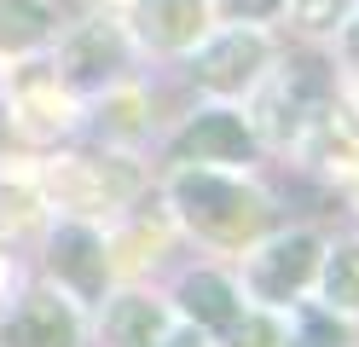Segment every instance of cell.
I'll use <instances>...</instances> for the list:
<instances>
[{"label":"cell","mask_w":359,"mask_h":347,"mask_svg":"<svg viewBox=\"0 0 359 347\" xmlns=\"http://www.w3.org/2000/svg\"><path fill=\"white\" fill-rule=\"evenodd\" d=\"M313 261H319V243L307 238V231H296V238H284V243H273L255 261V272H250V284H255V295L261 301H290L307 278H313Z\"/></svg>","instance_id":"cell-2"},{"label":"cell","mask_w":359,"mask_h":347,"mask_svg":"<svg viewBox=\"0 0 359 347\" xmlns=\"http://www.w3.org/2000/svg\"><path fill=\"white\" fill-rule=\"evenodd\" d=\"M250 128H243V116H232V110H203L197 122L174 139V156L180 162H238V156H250Z\"/></svg>","instance_id":"cell-3"},{"label":"cell","mask_w":359,"mask_h":347,"mask_svg":"<svg viewBox=\"0 0 359 347\" xmlns=\"http://www.w3.org/2000/svg\"><path fill=\"white\" fill-rule=\"evenodd\" d=\"M180 307L197 324H209V330H238V290L226 278H215V272L186 278V284H180Z\"/></svg>","instance_id":"cell-8"},{"label":"cell","mask_w":359,"mask_h":347,"mask_svg":"<svg viewBox=\"0 0 359 347\" xmlns=\"http://www.w3.org/2000/svg\"><path fill=\"white\" fill-rule=\"evenodd\" d=\"M348 53L359 58V23H353V29H348Z\"/></svg>","instance_id":"cell-17"},{"label":"cell","mask_w":359,"mask_h":347,"mask_svg":"<svg viewBox=\"0 0 359 347\" xmlns=\"http://www.w3.org/2000/svg\"><path fill=\"white\" fill-rule=\"evenodd\" d=\"M302 336H307V347H342V330H330L325 313H302Z\"/></svg>","instance_id":"cell-13"},{"label":"cell","mask_w":359,"mask_h":347,"mask_svg":"<svg viewBox=\"0 0 359 347\" xmlns=\"http://www.w3.org/2000/svg\"><path fill=\"white\" fill-rule=\"evenodd\" d=\"M203 29V0H140V35L151 46H191Z\"/></svg>","instance_id":"cell-7"},{"label":"cell","mask_w":359,"mask_h":347,"mask_svg":"<svg viewBox=\"0 0 359 347\" xmlns=\"http://www.w3.org/2000/svg\"><path fill=\"white\" fill-rule=\"evenodd\" d=\"M6 347H76L81 330H76V313L64 307L58 295H29L24 307L12 313L6 336H0Z\"/></svg>","instance_id":"cell-4"},{"label":"cell","mask_w":359,"mask_h":347,"mask_svg":"<svg viewBox=\"0 0 359 347\" xmlns=\"http://www.w3.org/2000/svg\"><path fill=\"white\" fill-rule=\"evenodd\" d=\"M325 290H330V301H342V307H359V243H348V249L330 254Z\"/></svg>","instance_id":"cell-12"},{"label":"cell","mask_w":359,"mask_h":347,"mask_svg":"<svg viewBox=\"0 0 359 347\" xmlns=\"http://www.w3.org/2000/svg\"><path fill=\"white\" fill-rule=\"evenodd\" d=\"M104 336L116 347H156V341H163V307L128 295V301H116V307L104 313Z\"/></svg>","instance_id":"cell-9"},{"label":"cell","mask_w":359,"mask_h":347,"mask_svg":"<svg viewBox=\"0 0 359 347\" xmlns=\"http://www.w3.org/2000/svg\"><path fill=\"white\" fill-rule=\"evenodd\" d=\"M168 347H203V336H197V330H186V336H174Z\"/></svg>","instance_id":"cell-16"},{"label":"cell","mask_w":359,"mask_h":347,"mask_svg":"<svg viewBox=\"0 0 359 347\" xmlns=\"http://www.w3.org/2000/svg\"><path fill=\"white\" fill-rule=\"evenodd\" d=\"M261 64H266L261 35L232 29V35H220L215 46H203V58H197V81H203V87H220V93H232V87L250 81Z\"/></svg>","instance_id":"cell-6"},{"label":"cell","mask_w":359,"mask_h":347,"mask_svg":"<svg viewBox=\"0 0 359 347\" xmlns=\"http://www.w3.org/2000/svg\"><path fill=\"white\" fill-rule=\"evenodd\" d=\"M122 69V41H116V29H87L76 46H70V76L76 81H110Z\"/></svg>","instance_id":"cell-10"},{"label":"cell","mask_w":359,"mask_h":347,"mask_svg":"<svg viewBox=\"0 0 359 347\" xmlns=\"http://www.w3.org/2000/svg\"><path fill=\"white\" fill-rule=\"evenodd\" d=\"M174 203H180V215H186L197 231H209V238H243V231H255V226L266 220V203L250 191V185L220 179V174H209V168L180 174Z\"/></svg>","instance_id":"cell-1"},{"label":"cell","mask_w":359,"mask_h":347,"mask_svg":"<svg viewBox=\"0 0 359 347\" xmlns=\"http://www.w3.org/2000/svg\"><path fill=\"white\" fill-rule=\"evenodd\" d=\"M47 35V12L29 0H0V46H35Z\"/></svg>","instance_id":"cell-11"},{"label":"cell","mask_w":359,"mask_h":347,"mask_svg":"<svg viewBox=\"0 0 359 347\" xmlns=\"http://www.w3.org/2000/svg\"><path fill=\"white\" fill-rule=\"evenodd\" d=\"M238 18H266V12H278V0H232Z\"/></svg>","instance_id":"cell-15"},{"label":"cell","mask_w":359,"mask_h":347,"mask_svg":"<svg viewBox=\"0 0 359 347\" xmlns=\"http://www.w3.org/2000/svg\"><path fill=\"white\" fill-rule=\"evenodd\" d=\"M53 272L81 301H99L104 295V249H99V238L87 226H58V238H53Z\"/></svg>","instance_id":"cell-5"},{"label":"cell","mask_w":359,"mask_h":347,"mask_svg":"<svg viewBox=\"0 0 359 347\" xmlns=\"http://www.w3.org/2000/svg\"><path fill=\"white\" fill-rule=\"evenodd\" d=\"M348 12V0H302V23L307 29H325V23H336Z\"/></svg>","instance_id":"cell-14"}]
</instances>
